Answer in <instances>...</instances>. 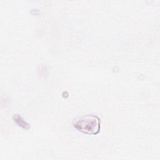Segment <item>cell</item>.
<instances>
[{"mask_svg":"<svg viewBox=\"0 0 160 160\" xmlns=\"http://www.w3.org/2000/svg\"><path fill=\"white\" fill-rule=\"evenodd\" d=\"M13 119L14 121L16 122V123L20 127L26 129H28L30 128V125L26 122L20 116H19L18 114H16L13 116Z\"/></svg>","mask_w":160,"mask_h":160,"instance_id":"2","label":"cell"},{"mask_svg":"<svg viewBox=\"0 0 160 160\" xmlns=\"http://www.w3.org/2000/svg\"><path fill=\"white\" fill-rule=\"evenodd\" d=\"M74 128L86 134L96 135L99 132L101 121L98 116L87 114L80 117L73 124Z\"/></svg>","mask_w":160,"mask_h":160,"instance_id":"1","label":"cell"}]
</instances>
